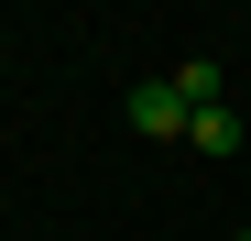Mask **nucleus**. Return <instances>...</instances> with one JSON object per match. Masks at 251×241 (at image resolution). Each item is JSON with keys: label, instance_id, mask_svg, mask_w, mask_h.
Listing matches in <instances>:
<instances>
[{"label": "nucleus", "instance_id": "obj_3", "mask_svg": "<svg viewBox=\"0 0 251 241\" xmlns=\"http://www.w3.org/2000/svg\"><path fill=\"white\" fill-rule=\"evenodd\" d=\"M175 99H186V110H219V66L186 55V66H175Z\"/></svg>", "mask_w": 251, "mask_h": 241}, {"label": "nucleus", "instance_id": "obj_1", "mask_svg": "<svg viewBox=\"0 0 251 241\" xmlns=\"http://www.w3.org/2000/svg\"><path fill=\"white\" fill-rule=\"evenodd\" d=\"M186 99H175V77H142V88H131V132H153V143H186Z\"/></svg>", "mask_w": 251, "mask_h": 241}, {"label": "nucleus", "instance_id": "obj_2", "mask_svg": "<svg viewBox=\"0 0 251 241\" xmlns=\"http://www.w3.org/2000/svg\"><path fill=\"white\" fill-rule=\"evenodd\" d=\"M186 143L207 153V165H229V153H240V120H229V99H219V110H197V120H186Z\"/></svg>", "mask_w": 251, "mask_h": 241}]
</instances>
